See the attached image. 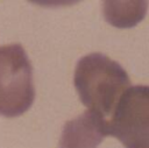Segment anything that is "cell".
I'll return each instance as SVG.
<instances>
[{"instance_id":"3957f363","label":"cell","mask_w":149,"mask_h":148,"mask_svg":"<svg viewBox=\"0 0 149 148\" xmlns=\"http://www.w3.org/2000/svg\"><path fill=\"white\" fill-rule=\"evenodd\" d=\"M108 135L125 148H149V86L129 87L107 119Z\"/></svg>"},{"instance_id":"6da1fadb","label":"cell","mask_w":149,"mask_h":148,"mask_svg":"<svg viewBox=\"0 0 149 148\" xmlns=\"http://www.w3.org/2000/svg\"><path fill=\"white\" fill-rule=\"evenodd\" d=\"M73 84L81 103L108 119L121 96L130 87V79L119 63L93 52L77 62Z\"/></svg>"},{"instance_id":"277c9868","label":"cell","mask_w":149,"mask_h":148,"mask_svg":"<svg viewBox=\"0 0 149 148\" xmlns=\"http://www.w3.org/2000/svg\"><path fill=\"white\" fill-rule=\"evenodd\" d=\"M107 135V118L87 108L81 115L65 122L59 148H97Z\"/></svg>"},{"instance_id":"7a4b0ae2","label":"cell","mask_w":149,"mask_h":148,"mask_svg":"<svg viewBox=\"0 0 149 148\" xmlns=\"http://www.w3.org/2000/svg\"><path fill=\"white\" fill-rule=\"evenodd\" d=\"M33 68L21 44L0 47V115L13 118L33 105Z\"/></svg>"}]
</instances>
